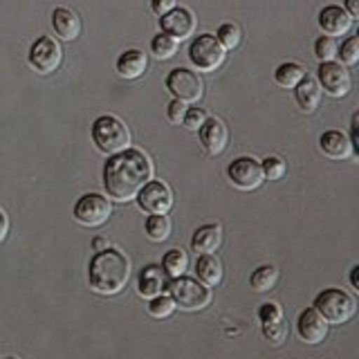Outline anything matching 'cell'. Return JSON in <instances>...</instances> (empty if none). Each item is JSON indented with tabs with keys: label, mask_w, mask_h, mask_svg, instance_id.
I'll list each match as a JSON object with an SVG mask.
<instances>
[{
	"label": "cell",
	"mask_w": 359,
	"mask_h": 359,
	"mask_svg": "<svg viewBox=\"0 0 359 359\" xmlns=\"http://www.w3.org/2000/svg\"><path fill=\"white\" fill-rule=\"evenodd\" d=\"M151 157L140 149H126L108 157L104 164V189L110 200H135L142 187L153 180Z\"/></svg>",
	"instance_id": "6da1fadb"
},
{
	"label": "cell",
	"mask_w": 359,
	"mask_h": 359,
	"mask_svg": "<svg viewBox=\"0 0 359 359\" xmlns=\"http://www.w3.org/2000/svg\"><path fill=\"white\" fill-rule=\"evenodd\" d=\"M130 278V261L128 256L119 250H108L97 252L90 258L88 265V280L97 294L104 297H115L126 287Z\"/></svg>",
	"instance_id": "7a4b0ae2"
},
{
	"label": "cell",
	"mask_w": 359,
	"mask_h": 359,
	"mask_svg": "<svg viewBox=\"0 0 359 359\" xmlns=\"http://www.w3.org/2000/svg\"><path fill=\"white\" fill-rule=\"evenodd\" d=\"M166 292H168V297L173 299L175 308L187 310V312L205 310L207 306H211V301H213V292L209 285L200 283L198 278L184 276V274L175 276V278H168Z\"/></svg>",
	"instance_id": "3957f363"
},
{
	"label": "cell",
	"mask_w": 359,
	"mask_h": 359,
	"mask_svg": "<svg viewBox=\"0 0 359 359\" xmlns=\"http://www.w3.org/2000/svg\"><path fill=\"white\" fill-rule=\"evenodd\" d=\"M90 135H93V142L97 149L106 155H115L119 151L130 149V130L126 123L115 115L97 117L93 128H90Z\"/></svg>",
	"instance_id": "277c9868"
},
{
	"label": "cell",
	"mask_w": 359,
	"mask_h": 359,
	"mask_svg": "<svg viewBox=\"0 0 359 359\" xmlns=\"http://www.w3.org/2000/svg\"><path fill=\"white\" fill-rule=\"evenodd\" d=\"M314 310L328 321V325H341L348 323L357 312V301L353 294L339 287H325L314 299Z\"/></svg>",
	"instance_id": "5b68a950"
},
{
	"label": "cell",
	"mask_w": 359,
	"mask_h": 359,
	"mask_svg": "<svg viewBox=\"0 0 359 359\" xmlns=\"http://www.w3.org/2000/svg\"><path fill=\"white\" fill-rule=\"evenodd\" d=\"M224 48L213 34H200L189 45V61L198 67V72H213L224 63Z\"/></svg>",
	"instance_id": "8992f818"
},
{
	"label": "cell",
	"mask_w": 359,
	"mask_h": 359,
	"mask_svg": "<svg viewBox=\"0 0 359 359\" xmlns=\"http://www.w3.org/2000/svg\"><path fill=\"white\" fill-rule=\"evenodd\" d=\"M166 90L173 95V99L182 101V104H198L202 93H205V83L198 72L189 70V67H173L166 76Z\"/></svg>",
	"instance_id": "52a82bcc"
},
{
	"label": "cell",
	"mask_w": 359,
	"mask_h": 359,
	"mask_svg": "<svg viewBox=\"0 0 359 359\" xmlns=\"http://www.w3.org/2000/svg\"><path fill=\"white\" fill-rule=\"evenodd\" d=\"M112 216V202L108 196L86 194L74 205V220L83 227H101Z\"/></svg>",
	"instance_id": "ba28073f"
},
{
	"label": "cell",
	"mask_w": 359,
	"mask_h": 359,
	"mask_svg": "<svg viewBox=\"0 0 359 359\" xmlns=\"http://www.w3.org/2000/svg\"><path fill=\"white\" fill-rule=\"evenodd\" d=\"M135 200H137L140 209L149 213V216H166L173 207V191L162 180H149L140 194L135 196Z\"/></svg>",
	"instance_id": "9c48e42d"
},
{
	"label": "cell",
	"mask_w": 359,
	"mask_h": 359,
	"mask_svg": "<svg viewBox=\"0 0 359 359\" xmlns=\"http://www.w3.org/2000/svg\"><path fill=\"white\" fill-rule=\"evenodd\" d=\"M27 61L32 70H36L39 74H52L59 70V65L63 61V50L59 41H54L52 36H41L32 43Z\"/></svg>",
	"instance_id": "30bf717a"
},
{
	"label": "cell",
	"mask_w": 359,
	"mask_h": 359,
	"mask_svg": "<svg viewBox=\"0 0 359 359\" xmlns=\"http://www.w3.org/2000/svg\"><path fill=\"white\" fill-rule=\"evenodd\" d=\"M317 83L321 88V93L330 95L334 99H341L351 93L353 76L348 72V67L341 65L339 61H325V63H319Z\"/></svg>",
	"instance_id": "8fae6325"
},
{
	"label": "cell",
	"mask_w": 359,
	"mask_h": 359,
	"mask_svg": "<svg viewBox=\"0 0 359 359\" xmlns=\"http://www.w3.org/2000/svg\"><path fill=\"white\" fill-rule=\"evenodd\" d=\"M227 177H229V182L241 191L258 189L265 180L261 162L252 155H241V157H236V160H231V164L227 166Z\"/></svg>",
	"instance_id": "7c38bea8"
},
{
	"label": "cell",
	"mask_w": 359,
	"mask_h": 359,
	"mask_svg": "<svg viewBox=\"0 0 359 359\" xmlns=\"http://www.w3.org/2000/svg\"><path fill=\"white\" fill-rule=\"evenodd\" d=\"M196 25L198 20L194 16V11L187 9V7H173L168 14L160 16V29L166 36L180 41H187L189 36L196 34Z\"/></svg>",
	"instance_id": "4fadbf2b"
},
{
	"label": "cell",
	"mask_w": 359,
	"mask_h": 359,
	"mask_svg": "<svg viewBox=\"0 0 359 359\" xmlns=\"http://www.w3.org/2000/svg\"><path fill=\"white\" fill-rule=\"evenodd\" d=\"M328 321H325L321 314L314 308H306L303 312H299L297 319V334L301 341H306L308 346L321 344L325 337H328Z\"/></svg>",
	"instance_id": "5bb4252c"
},
{
	"label": "cell",
	"mask_w": 359,
	"mask_h": 359,
	"mask_svg": "<svg viewBox=\"0 0 359 359\" xmlns=\"http://www.w3.org/2000/svg\"><path fill=\"white\" fill-rule=\"evenodd\" d=\"M198 137L202 149L209 155H220L229 144V130L224 126V121L218 117H207L205 123L198 128Z\"/></svg>",
	"instance_id": "9a60e30c"
},
{
	"label": "cell",
	"mask_w": 359,
	"mask_h": 359,
	"mask_svg": "<svg viewBox=\"0 0 359 359\" xmlns=\"http://www.w3.org/2000/svg\"><path fill=\"white\" fill-rule=\"evenodd\" d=\"M319 27L323 32V36H344V34L351 32L353 27V18L346 14V9L339 7V5H328L319 11Z\"/></svg>",
	"instance_id": "2e32d148"
},
{
	"label": "cell",
	"mask_w": 359,
	"mask_h": 359,
	"mask_svg": "<svg viewBox=\"0 0 359 359\" xmlns=\"http://www.w3.org/2000/svg\"><path fill=\"white\" fill-rule=\"evenodd\" d=\"M168 276L162 269V265H146L137 276V294L142 299H153L166 292Z\"/></svg>",
	"instance_id": "e0dca14e"
},
{
	"label": "cell",
	"mask_w": 359,
	"mask_h": 359,
	"mask_svg": "<svg viewBox=\"0 0 359 359\" xmlns=\"http://www.w3.org/2000/svg\"><path fill=\"white\" fill-rule=\"evenodd\" d=\"M52 27L54 34L63 41H74L81 34V20L74 14L72 9L67 7H56L52 11Z\"/></svg>",
	"instance_id": "ac0fdd59"
},
{
	"label": "cell",
	"mask_w": 359,
	"mask_h": 359,
	"mask_svg": "<svg viewBox=\"0 0 359 359\" xmlns=\"http://www.w3.org/2000/svg\"><path fill=\"white\" fill-rule=\"evenodd\" d=\"M319 149L330 160H348L353 155V146L341 130H325L319 137Z\"/></svg>",
	"instance_id": "d6986e66"
},
{
	"label": "cell",
	"mask_w": 359,
	"mask_h": 359,
	"mask_svg": "<svg viewBox=\"0 0 359 359\" xmlns=\"http://www.w3.org/2000/svg\"><path fill=\"white\" fill-rule=\"evenodd\" d=\"M222 243V229L220 224H202L191 236V250L198 256L200 254H213Z\"/></svg>",
	"instance_id": "ffe728a7"
},
{
	"label": "cell",
	"mask_w": 359,
	"mask_h": 359,
	"mask_svg": "<svg viewBox=\"0 0 359 359\" xmlns=\"http://www.w3.org/2000/svg\"><path fill=\"white\" fill-rule=\"evenodd\" d=\"M146 67H149V59H146V54L137 48L123 50L117 59V74L123 79H140L144 76Z\"/></svg>",
	"instance_id": "44dd1931"
},
{
	"label": "cell",
	"mask_w": 359,
	"mask_h": 359,
	"mask_svg": "<svg viewBox=\"0 0 359 359\" xmlns=\"http://www.w3.org/2000/svg\"><path fill=\"white\" fill-rule=\"evenodd\" d=\"M294 99L303 112H314L321 104V88L314 76H303L294 88Z\"/></svg>",
	"instance_id": "7402d4cb"
},
{
	"label": "cell",
	"mask_w": 359,
	"mask_h": 359,
	"mask_svg": "<svg viewBox=\"0 0 359 359\" xmlns=\"http://www.w3.org/2000/svg\"><path fill=\"white\" fill-rule=\"evenodd\" d=\"M196 274L200 283L216 287L222 280V263L216 254H200L196 258Z\"/></svg>",
	"instance_id": "603a6c76"
},
{
	"label": "cell",
	"mask_w": 359,
	"mask_h": 359,
	"mask_svg": "<svg viewBox=\"0 0 359 359\" xmlns=\"http://www.w3.org/2000/svg\"><path fill=\"white\" fill-rule=\"evenodd\" d=\"M303 76H306V67L297 61H285L274 70V81L287 90H294Z\"/></svg>",
	"instance_id": "cb8c5ba5"
},
{
	"label": "cell",
	"mask_w": 359,
	"mask_h": 359,
	"mask_svg": "<svg viewBox=\"0 0 359 359\" xmlns=\"http://www.w3.org/2000/svg\"><path fill=\"white\" fill-rule=\"evenodd\" d=\"M189 267V256L184 250H180V247H173V250H168L162 258V269L166 272L168 278H175V276H182Z\"/></svg>",
	"instance_id": "d4e9b609"
},
{
	"label": "cell",
	"mask_w": 359,
	"mask_h": 359,
	"mask_svg": "<svg viewBox=\"0 0 359 359\" xmlns=\"http://www.w3.org/2000/svg\"><path fill=\"white\" fill-rule=\"evenodd\" d=\"M276 280H278V269L274 265H261L252 272L250 285L254 292H267L276 285Z\"/></svg>",
	"instance_id": "484cf974"
},
{
	"label": "cell",
	"mask_w": 359,
	"mask_h": 359,
	"mask_svg": "<svg viewBox=\"0 0 359 359\" xmlns=\"http://www.w3.org/2000/svg\"><path fill=\"white\" fill-rule=\"evenodd\" d=\"M144 229L149 241L164 243L171 236V220H168V216H149L144 222Z\"/></svg>",
	"instance_id": "4316f807"
},
{
	"label": "cell",
	"mask_w": 359,
	"mask_h": 359,
	"mask_svg": "<svg viewBox=\"0 0 359 359\" xmlns=\"http://www.w3.org/2000/svg\"><path fill=\"white\" fill-rule=\"evenodd\" d=\"M213 36L218 39V43L224 48V52L227 50H236L241 45V27L236 25V22H222V25L218 27V32L213 34Z\"/></svg>",
	"instance_id": "83f0119b"
},
{
	"label": "cell",
	"mask_w": 359,
	"mask_h": 359,
	"mask_svg": "<svg viewBox=\"0 0 359 359\" xmlns=\"http://www.w3.org/2000/svg\"><path fill=\"white\" fill-rule=\"evenodd\" d=\"M151 52L155 54V59L166 61V59H171V56H175V52H177V41L160 32L151 41Z\"/></svg>",
	"instance_id": "f1b7e54d"
},
{
	"label": "cell",
	"mask_w": 359,
	"mask_h": 359,
	"mask_svg": "<svg viewBox=\"0 0 359 359\" xmlns=\"http://www.w3.org/2000/svg\"><path fill=\"white\" fill-rule=\"evenodd\" d=\"M175 312V303L168 294H160V297H153L149 299V314L155 319H166L171 317Z\"/></svg>",
	"instance_id": "f546056e"
},
{
	"label": "cell",
	"mask_w": 359,
	"mask_h": 359,
	"mask_svg": "<svg viewBox=\"0 0 359 359\" xmlns=\"http://www.w3.org/2000/svg\"><path fill=\"white\" fill-rule=\"evenodd\" d=\"M337 50H339V45H337V39H330V36H319L317 43H314V56H317L319 63L334 61Z\"/></svg>",
	"instance_id": "4dcf8cb0"
},
{
	"label": "cell",
	"mask_w": 359,
	"mask_h": 359,
	"mask_svg": "<svg viewBox=\"0 0 359 359\" xmlns=\"http://www.w3.org/2000/svg\"><path fill=\"white\" fill-rule=\"evenodd\" d=\"M287 332H290V325L285 323V319H278L274 323H265L263 325V334L269 344L274 346H280L285 339H287Z\"/></svg>",
	"instance_id": "1f68e13d"
},
{
	"label": "cell",
	"mask_w": 359,
	"mask_h": 359,
	"mask_svg": "<svg viewBox=\"0 0 359 359\" xmlns=\"http://www.w3.org/2000/svg\"><path fill=\"white\" fill-rule=\"evenodd\" d=\"M337 56H339L341 65H346V67L357 65L359 63V39L357 36H351L348 41H344L341 48L337 50Z\"/></svg>",
	"instance_id": "d6a6232c"
},
{
	"label": "cell",
	"mask_w": 359,
	"mask_h": 359,
	"mask_svg": "<svg viewBox=\"0 0 359 359\" xmlns=\"http://www.w3.org/2000/svg\"><path fill=\"white\" fill-rule=\"evenodd\" d=\"M261 168H263V177L265 180H280L287 171L285 162L280 160L278 155H267L265 160L261 162Z\"/></svg>",
	"instance_id": "836d02e7"
},
{
	"label": "cell",
	"mask_w": 359,
	"mask_h": 359,
	"mask_svg": "<svg viewBox=\"0 0 359 359\" xmlns=\"http://www.w3.org/2000/svg\"><path fill=\"white\" fill-rule=\"evenodd\" d=\"M278 319H283V310H280V306L276 301H267V303H263L261 308H258V321H261V325L274 323Z\"/></svg>",
	"instance_id": "e575fe53"
},
{
	"label": "cell",
	"mask_w": 359,
	"mask_h": 359,
	"mask_svg": "<svg viewBox=\"0 0 359 359\" xmlns=\"http://www.w3.org/2000/svg\"><path fill=\"white\" fill-rule=\"evenodd\" d=\"M209 115L202 108H187V112H184V119H182V126L187 128V130H194V133H198V128L205 123V119H207Z\"/></svg>",
	"instance_id": "d590c367"
},
{
	"label": "cell",
	"mask_w": 359,
	"mask_h": 359,
	"mask_svg": "<svg viewBox=\"0 0 359 359\" xmlns=\"http://www.w3.org/2000/svg\"><path fill=\"white\" fill-rule=\"evenodd\" d=\"M187 108H189L187 104H182V101H177V99H173L171 104L166 106V119L171 121V123H182Z\"/></svg>",
	"instance_id": "8d00e7d4"
},
{
	"label": "cell",
	"mask_w": 359,
	"mask_h": 359,
	"mask_svg": "<svg viewBox=\"0 0 359 359\" xmlns=\"http://www.w3.org/2000/svg\"><path fill=\"white\" fill-rule=\"evenodd\" d=\"M173 7H177V0H151V9L155 11L157 16L168 14Z\"/></svg>",
	"instance_id": "74e56055"
},
{
	"label": "cell",
	"mask_w": 359,
	"mask_h": 359,
	"mask_svg": "<svg viewBox=\"0 0 359 359\" xmlns=\"http://www.w3.org/2000/svg\"><path fill=\"white\" fill-rule=\"evenodd\" d=\"M357 126H359V115L355 112L353 115V121H351V146H353V155H357L359 153V137H357Z\"/></svg>",
	"instance_id": "f35d334b"
},
{
	"label": "cell",
	"mask_w": 359,
	"mask_h": 359,
	"mask_svg": "<svg viewBox=\"0 0 359 359\" xmlns=\"http://www.w3.org/2000/svg\"><path fill=\"white\" fill-rule=\"evenodd\" d=\"M344 9L353 20L359 18V0H344Z\"/></svg>",
	"instance_id": "ab89813d"
},
{
	"label": "cell",
	"mask_w": 359,
	"mask_h": 359,
	"mask_svg": "<svg viewBox=\"0 0 359 359\" xmlns=\"http://www.w3.org/2000/svg\"><path fill=\"white\" fill-rule=\"evenodd\" d=\"M7 231H9V218L5 216V211L0 209V243L7 238Z\"/></svg>",
	"instance_id": "60d3db41"
},
{
	"label": "cell",
	"mask_w": 359,
	"mask_h": 359,
	"mask_svg": "<svg viewBox=\"0 0 359 359\" xmlns=\"http://www.w3.org/2000/svg\"><path fill=\"white\" fill-rule=\"evenodd\" d=\"M108 247H110V243L106 238H101V236H97V238L93 241V250L95 252H104V250H108Z\"/></svg>",
	"instance_id": "b9f144b4"
},
{
	"label": "cell",
	"mask_w": 359,
	"mask_h": 359,
	"mask_svg": "<svg viewBox=\"0 0 359 359\" xmlns=\"http://www.w3.org/2000/svg\"><path fill=\"white\" fill-rule=\"evenodd\" d=\"M351 283H353V290H359V265L351 269Z\"/></svg>",
	"instance_id": "7bdbcfd3"
},
{
	"label": "cell",
	"mask_w": 359,
	"mask_h": 359,
	"mask_svg": "<svg viewBox=\"0 0 359 359\" xmlns=\"http://www.w3.org/2000/svg\"><path fill=\"white\" fill-rule=\"evenodd\" d=\"M3 359H16V357H3Z\"/></svg>",
	"instance_id": "ee69618b"
}]
</instances>
